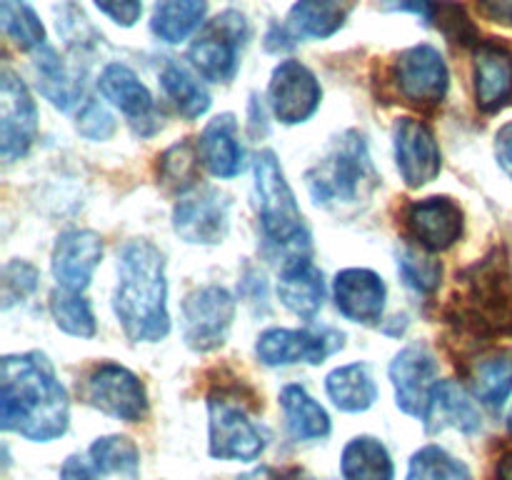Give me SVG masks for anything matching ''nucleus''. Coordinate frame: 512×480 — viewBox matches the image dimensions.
I'll return each instance as SVG.
<instances>
[{
  "label": "nucleus",
  "instance_id": "4468645a",
  "mask_svg": "<svg viewBox=\"0 0 512 480\" xmlns=\"http://www.w3.org/2000/svg\"><path fill=\"white\" fill-rule=\"evenodd\" d=\"M268 98L280 123L298 125L313 118L315 110L320 108L323 90L308 65H303L300 60H283L273 70Z\"/></svg>",
  "mask_w": 512,
  "mask_h": 480
},
{
  "label": "nucleus",
  "instance_id": "9d476101",
  "mask_svg": "<svg viewBox=\"0 0 512 480\" xmlns=\"http://www.w3.org/2000/svg\"><path fill=\"white\" fill-rule=\"evenodd\" d=\"M393 80L405 103L435 108L448 93L450 73L440 50H435L433 45H413L395 60Z\"/></svg>",
  "mask_w": 512,
  "mask_h": 480
},
{
  "label": "nucleus",
  "instance_id": "f3484780",
  "mask_svg": "<svg viewBox=\"0 0 512 480\" xmlns=\"http://www.w3.org/2000/svg\"><path fill=\"white\" fill-rule=\"evenodd\" d=\"M410 235L430 253L453 248L463 235V210L450 198H425L405 210Z\"/></svg>",
  "mask_w": 512,
  "mask_h": 480
},
{
  "label": "nucleus",
  "instance_id": "dca6fc26",
  "mask_svg": "<svg viewBox=\"0 0 512 480\" xmlns=\"http://www.w3.org/2000/svg\"><path fill=\"white\" fill-rule=\"evenodd\" d=\"M395 163L408 188L433 183L443 168V153L435 133L418 118H400L395 125Z\"/></svg>",
  "mask_w": 512,
  "mask_h": 480
},
{
  "label": "nucleus",
  "instance_id": "20e7f679",
  "mask_svg": "<svg viewBox=\"0 0 512 480\" xmlns=\"http://www.w3.org/2000/svg\"><path fill=\"white\" fill-rule=\"evenodd\" d=\"M315 205L328 210L353 208L378 188V173L370 160L365 138L355 130L345 133L328 155L305 175Z\"/></svg>",
  "mask_w": 512,
  "mask_h": 480
},
{
  "label": "nucleus",
  "instance_id": "e433bc0d",
  "mask_svg": "<svg viewBox=\"0 0 512 480\" xmlns=\"http://www.w3.org/2000/svg\"><path fill=\"white\" fill-rule=\"evenodd\" d=\"M198 165V145L175 143L173 148L165 150L163 158H160V180L165 183V188L185 193V190L193 188L195 180H198Z\"/></svg>",
  "mask_w": 512,
  "mask_h": 480
},
{
  "label": "nucleus",
  "instance_id": "09e8293b",
  "mask_svg": "<svg viewBox=\"0 0 512 480\" xmlns=\"http://www.w3.org/2000/svg\"><path fill=\"white\" fill-rule=\"evenodd\" d=\"M278 480H310V478H305V473H300V470H290V473H285L283 478Z\"/></svg>",
  "mask_w": 512,
  "mask_h": 480
},
{
  "label": "nucleus",
  "instance_id": "f704fd0d",
  "mask_svg": "<svg viewBox=\"0 0 512 480\" xmlns=\"http://www.w3.org/2000/svg\"><path fill=\"white\" fill-rule=\"evenodd\" d=\"M50 313H53L55 325L63 333L73 338H93L95 335V315L88 300L73 290H53L50 295Z\"/></svg>",
  "mask_w": 512,
  "mask_h": 480
},
{
  "label": "nucleus",
  "instance_id": "2f4dec72",
  "mask_svg": "<svg viewBox=\"0 0 512 480\" xmlns=\"http://www.w3.org/2000/svg\"><path fill=\"white\" fill-rule=\"evenodd\" d=\"M88 458L93 460L95 470L100 475H123L135 480L140 473V453L135 443L125 435H105L98 438L88 450Z\"/></svg>",
  "mask_w": 512,
  "mask_h": 480
},
{
  "label": "nucleus",
  "instance_id": "1a4fd4ad",
  "mask_svg": "<svg viewBox=\"0 0 512 480\" xmlns=\"http://www.w3.org/2000/svg\"><path fill=\"white\" fill-rule=\"evenodd\" d=\"M85 403L110 418L138 423L148 413V395L135 373L118 363H100L90 370L83 385Z\"/></svg>",
  "mask_w": 512,
  "mask_h": 480
},
{
  "label": "nucleus",
  "instance_id": "de8ad7c7",
  "mask_svg": "<svg viewBox=\"0 0 512 480\" xmlns=\"http://www.w3.org/2000/svg\"><path fill=\"white\" fill-rule=\"evenodd\" d=\"M498 480H512V450H508V453L503 455V458L498 460Z\"/></svg>",
  "mask_w": 512,
  "mask_h": 480
},
{
  "label": "nucleus",
  "instance_id": "ea45409f",
  "mask_svg": "<svg viewBox=\"0 0 512 480\" xmlns=\"http://www.w3.org/2000/svg\"><path fill=\"white\" fill-rule=\"evenodd\" d=\"M435 20H438V28L448 35L453 43H473L478 38L473 23L465 15L463 5L458 3H443L435 10Z\"/></svg>",
  "mask_w": 512,
  "mask_h": 480
},
{
  "label": "nucleus",
  "instance_id": "3c124183",
  "mask_svg": "<svg viewBox=\"0 0 512 480\" xmlns=\"http://www.w3.org/2000/svg\"><path fill=\"white\" fill-rule=\"evenodd\" d=\"M243 480H250V475H248V478H243Z\"/></svg>",
  "mask_w": 512,
  "mask_h": 480
},
{
  "label": "nucleus",
  "instance_id": "7c9ffc66",
  "mask_svg": "<svg viewBox=\"0 0 512 480\" xmlns=\"http://www.w3.org/2000/svg\"><path fill=\"white\" fill-rule=\"evenodd\" d=\"M33 70L35 78H38L40 93H43L55 108L68 110L70 105L78 100L80 85L70 78L68 68H65L63 60L58 58V53H55L53 48H48V45L38 48L33 60Z\"/></svg>",
  "mask_w": 512,
  "mask_h": 480
},
{
  "label": "nucleus",
  "instance_id": "c756f323",
  "mask_svg": "<svg viewBox=\"0 0 512 480\" xmlns=\"http://www.w3.org/2000/svg\"><path fill=\"white\" fill-rule=\"evenodd\" d=\"M473 390L488 408H503L512 393V350L485 355L473 368Z\"/></svg>",
  "mask_w": 512,
  "mask_h": 480
},
{
  "label": "nucleus",
  "instance_id": "49530a36",
  "mask_svg": "<svg viewBox=\"0 0 512 480\" xmlns=\"http://www.w3.org/2000/svg\"><path fill=\"white\" fill-rule=\"evenodd\" d=\"M495 158H498L500 168L512 178V123L503 125L495 135Z\"/></svg>",
  "mask_w": 512,
  "mask_h": 480
},
{
  "label": "nucleus",
  "instance_id": "37998d69",
  "mask_svg": "<svg viewBox=\"0 0 512 480\" xmlns=\"http://www.w3.org/2000/svg\"><path fill=\"white\" fill-rule=\"evenodd\" d=\"M103 475L95 470L88 455H70L60 468V480H100Z\"/></svg>",
  "mask_w": 512,
  "mask_h": 480
},
{
  "label": "nucleus",
  "instance_id": "2eb2a0df",
  "mask_svg": "<svg viewBox=\"0 0 512 480\" xmlns=\"http://www.w3.org/2000/svg\"><path fill=\"white\" fill-rule=\"evenodd\" d=\"M230 200L218 188H200L173 210V228L185 243L218 245L228 235Z\"/></svg>",
  "mask_w": 512,
  "mask_h": 480
},
{
  "label": "nucleus",
  "instance_id": "39448f33",
  "mask_svg": "<svg viewBox=\"0 0 512 480\" xmlns=\"http://www.w3.org/2000/svg\"><path fill=\"white\" fill-rule=\"evenodd\" d=\"M253 170L260 225H263L265 238L278 248L293 253V258H300L310 245V233L273 150L258 153Z\"/></svg>",
  "mask_w": 512,
  "mask_h": 480
},
{
  "label": "nucleus",
  "instance_id": "ddd939ff",
  "mask_svg": "<svg viewBox=\"0 0 512 480\" xmlns=\"http://www.w3.org/2000/svg\"><path fill=\"white\" fill-rule=\"evenodd\" d=\"M338 348H343V335L335 330L270 328L255 343L260 363L270 365V368L295 363L320 365Z\"/></svg>",
  "mask_w": 512,
  "mask_h": 480
},
{
  "label": "nucleus",
  "instance_id": "7ed1b4c3",
  "mask_svg": "<svg viewBox=\"0 0 512 480\" xmlns=\"http://www.w3.org/2000/svg\"><path fill=\"white\" fill-rule=\"evenodd\" d=\"M455 320L480 338L512 335V268L505 253L493 250L465 270Z\"/></svg>",
  "mask_w": 512,
  "mask_h": 480
},
{
  "label": "nucleus",
  "instance_id": "b1692460",
  "mask_svg": "<svg viewBox=\"0 0 512 480\" xmlns=\"http://www.w3.org/2000/svg\"><path fill=\"white\" fill-rule=\"evenodd\" d=\"M425 423H428V430H433V433L443 428H455L460 433L470 435L480 430V413L475 410L473 400L465 395V390L455 380H440L435 385L433 403H430Z\"/></svg>",
  "mask_w": 512,
  "mask_h": 480
},
{
  "label": "nucleus",
  "instance_id": "cd10ccee",
  "mask_svg": "<svg viewBox=\"0 0 512 480\" xmlns=\"http://www.w3.org/2000/svg\"><path fill=\"white\" fill-rule=\"evenodd\" d=\"M340 470L345 480H393L395 465L388 448L373 435H358L340 455Z\"/></svg>",
  "mask_w": 512,
  "mask_h": 480
},
{
  "label": "nucleus",
  "instance_id": "58836bf2",
  "mask_svg": "<svg viewBox=\"0 0 512 480\" xmlns=\"http://www.w3.org/2000/svg\"><path fill=\"white\" fill-rule=\"evenodd\" d=\"M40 273L25 260H13L3 268V308L28 298L38 288Z\"/></svg>",
  "mask_w": 512,
  "mask_h": 480
},
{
  "label": "nucleus",
  "instance_id": "c9c22d12",
  "mask_svg": "<svg viewBox=\"0 0 512 480\" xmlns=\"http://www.w3.org/2000/svg\"><path fill=\"white\" fill-rule=\"evenodd\" d=\"M405 480H473L468 465L440 445H425L410 458Z\"/></svg>",
  "mask_w": 512,
  "mask_h": 480
},
{
  "label": "nucleus",
  "instance_id": "6ab92c4d",
  "mask_svg": "<svg viewBox=\"0 0 512 480\" xmlns=\"http://www.w3.org/2000/svg\"><path fill=\"white\" fill-rule=\"evenodd\" d=\"M335 305L353 323L373 325L383 318L385 290L383 278L368 268H348L338 273L333 285Z\"/></svg>",
  "mask_w": 512,
  "mask_h": 480
},
{
  "label": "nucleus",
  "instance_id": "aec40b11",
  "mask_svg": "<svg viewBox=\"0 0 512 480\" xmlns=\"http://www.w3.org/2000/svg\"><path fill=\"white\" fill-rule=\"evenodd\" d=\"M98 88L105 100H110L120 113L128 115V120L133 123V128L138 130V133H153V128L148 125L155 120L153 95H150V90L140 83L138 75H135L128 65L110 63L108 68L100 73Z\"/></svg>",
  "mask_w": 512,
  "mask_h": 480
},
{
  "label": "nucleus",
  "instance_id": "f8f14e48",
  "mask_svg": "<svg viewBox=\"0 0 512 480\" xmlns=\"http://www.w3.org/2000/svg\"><path fill=\"white\" fill-rule=\"evenodd\" d=\"M438 363L425 345H408L400 350L390 363V380L395 388V403L403 413L413 418H428L430 403H433Z\"/></svg>",
  "mask_w": 512,
  "mask_h": 480
},
{
  "label": "nucleus",
  "instance_id": "a18cd8bd",
  "mask_svg": "<svg viewBox=\"0 0 512 480\" xmlns=\"http://www.w3.org/2000/svg\"><path fill=\"white\" fill-rule=\"evenodd\" d=\"M478 10L490 23L512 28V0H478Z\"/></svg>",
  "mask_w": 512,
  "mask_h": 480
},
{
  "label": "nucleus",
  "instance_id": "4c0bfd02",
  "mask_svg": "<svg viewBox=\"0 0 512 480\" xmlns=\"http://www.w3.org/2000/svg\"><path fill=\"white\" fill-rule=\"evenodd\" d=\"M398 270L405 283L418 290V293H433V290H438L440 278H443L440 260L423 253V250L408 248V245L398 250Z\"/></svg>",
  "mask_w": 512,
  "mask_h": 480
},
{
  "label": "nucleus",
  "instance_id": "a878e982",
  "mask_svg": "<svg viewBox=\"0 0 512 480\" xmlns=\"http://www.w3.org/2000/svg\"><path fill=\"white\" fill-rule=\"evenodd\" d=\"M345 23L343 0H298L290 8L283 33L288 40L330 38Z\"/></svg>",
  "mask_w": 512,
  "mask_h": 480
},
{
  "label": "nucleus",
  "instance_id": "0eeeda50",
  "mask_svg": "<svg viewBox=\"0 0 512 480\" xmlns=\"http://www.w3.org/2000/svg\"><path fill=\"white\" fill-rule=\"evenodd\" d=\"M235 318V300L220 285H205L183 300V340L195 353H210L220 348L230 333Z\"/></svg>",
  "mask_w": 512,
  "mask_h": 480
},
{
  "label": "nucleus",
  "instance_id": "473e14b6",
  "mask_svg": "<svg viewBox=\"0 0 512 480\" xmlns=\"http://www.w3.org/2000/svg\"><path fill=\"white\" fill-rule=\"evenodd\" d=\"M0 25L20 50H38L45 45L43 23L25 0H0Z\"/></svg>",
  "mask_w": 512,
  "mask_h": 480
},
{
  "label": "nucleus",
  "instance_id": "a211bd4d",
  "mask_svg": "<svg viewBox=\"0 0 512 480\" xmlns=\"http://www.w3.org/2000/svg\"><path fill=\"white\" fill-rule=\"evenodd\" d=\"M100 258H103V240L93 230H65L53 250L55 280L60 288L80 293L88 288Z\"/></svg>",
  "mask_w": 512,
  "mask_h": 480
},
{
  "label": "nucleus",
  "instance_id": "bb28decb",
  "mask_svg": "<svg viewBox=\"0 0 512 480\" xmlns=\"http://www.w3.org/2000/svg\"><path fill=\"white\" fill-rule=\"evenodd\" d=\"M325 390H328L335 408L345 410V413H365L378 400V385H375L368 365L363 363L335 368L325 380Z\"/></svg>",
  "mask_w": 512,
  "mask_h": 480
},
{
  "label": "nucleus",
  "instance_id": "79ce46f5",
  "mask_svg": "<svg viewBox=\"0 0 512 480\" xmlns=\"http://www.w3.org/2000/svg\"><path fill=\"white\" fill-rule=\"evenodd\" d=\"M98 10L103 15H108L113 23L123 25V28H130L140 20V13H143V0H95Z\"/></svg>",
  "mask_w": 512,
  "mask_h": 480
},
{
  "label": "nucleus",
  "instance_id": "412c9836",
  "mask_svg": "<svg viewBox=\"0 0 512 480\" xmlns=\"http://www.w3.org/2000/svg\"><path fill=\"white\" fill-rule=\"evenodd\" d=\"M475 100L483 113H498L512 103V53L500 43L475 50Z\"/></svg>",
  "mask_w": 512,
  "mask_h": 480
},
{
  "label": "nucleus",
  "instance_id": "6e6552de",
  "mask_svg": "<svg viewBox=\"0 0 512 480\" xmlns=\"http://www.w3.org/2000/svg\"><path fill=\"white\" fill-rule=\"evenodd\" d=\"M210 408V455L218 460H258L265 450V435L248 418L245 408L225 393H213Z\"/></svg>",
  "mask_w": 512,
  "mask_h": 480
},
{
  "label": "nucleus",
  "instance_id": "f257e3e1",
  "mask_svg": "<svg viewBox=\"0 0 512 480\" xmlns=\"http://www.w3.org/2000/svg\"><path fill=\"white\" fill-rule=\"evenodd\" d=\"M68 393L43 353L5 355L0 363V425L33 443H50L68 430Z\"/></svg>",
  "mask_w": 512,
  "mask_h": 480
},
{
  "label": "nucleus",
  "instance_id": "72a5a7b5",
  "mask_svg": "<svg viewBox=\"0 0 512 480\" xmlns=\"http://www.w3.org/2000/svg\"><path fill=\"white\" fill-rule=\"evenodd\" d=\"M160 83H163L165 93L173 100L175 108L180 110V115H185L188 120H195L203 113H208V90H205L185 68H180V65H168V68L163 70V75H160Z\"/></svg>",
  "mask_w": 512,
  "mask_h": 480
},
{
  "label": "nucleus",
  "instance_id": "c03bdc74",
  "mask_svg": "<svg viewBox=\"0 0 512 480\" xmlns=\"http://www.w3.org/2000/svg\"><path fill=\"white\" fill-rule=\"evenodd\" d=\"M383 10L390 13H415L423 23L435 20V3L433 0H383Z\"/></svg>",
  "mask_w": 512,
  "mask_h": 480
},
{
  "label": "nucleus",
  "instance_id": "9b49d317",
  "mask_svg": "<svg viewBox=\"0 0 512 480\" xmlns=\"http://www.w3.org/2000/svg\"><path fill=\"white\" fill-rule=\"evenodd\" d=\"M38 135V108L13 70L0 73V155L5 163L23 158Z\"/></svg>",
  "mask_w": 512,
  "mask_h": 480
},
{
  "label": "nucleus",
  "instance_id": "8fccbe9b",
  "mask_svg": "<svg viewBox=\"0 0 512 480\" xmlns=\"http://www.w3.org/2000/svg\"><path fill=\"white\" fill-rule=\"evenodd\" d=\"M510 428H512V413H510Z\"/></svg>",
  "mask_w": 512,
  "mask_h": 480
},
{
  "label": "nucleus",
  "instance_id": "393cba45",
  "mask_svg": "<svg viewBox=\"0 0 512 480\" xmlns=\"http://www.w3.org/2000/svg\"><path fill=\"white\" fill-rule=\"evenodd\" d=\"M280 405L285 413L290 438L298 443L323 440L330 435V418L323 405L300 385H285L280 393Z\"/></svg>",
  "mask_w": 512,
  "mask_h": 480
},
{
  "label": "nucleus",
  "instance_id": "f03ea898",
  "mask_svg": "<svg viewBox=\"0 0 512 480\" xmlns=\"http://www.w3.org/2000/svg\"><path fill=\"white\" fill-rule=\"evenodd\" d=\"M113 310L133 343H158L168 335L165 260L148 240H130L120 250Z\"/></svg>",
  "mask_w": 512,
  "mask_h": 480
},
{
  "label": "nucleus",
  "instance_id": "a19ab883",
  "mask_svg": "<svg viewBox=\"0 0 512 480\" xmlns=\"http://www.w3.org/2000/svg\"><path fill=\"white\" fill-rule=\"evenodd\" d=\"M78 133L88 140H108L115 133V120L98 100H85L78 113Z\"/></svg>",
  "mask_w": 512,
  "mask_h": 480
},
{
  "label": "nucleus",
  "instance_id": "c85d7f7f",
  "mask_svg": "<svg viewBox=\"0 0 512 480\" xmlns=\"http://www.w3.org/2000/svg\"><path fill=\"white\" fill-rule=\"evenodd\" d=\"M205 0H155L150 28L163 43H183L205 18Z\"/></svg>",
  "mask_w": 512,
  "mask_h": 480
},
{
  "label": "nucleus",
  "instance_id": "4be33fe9",
  "mask_svg": "<svg viewBox=\"0 0 512 480\" xmlns=\"http://www.w3.org/2000/svg\"><path fill=\"white\" fill-rule=\"evenodd\" d=\"M198 153L215 178H235L245 168V150L238 140V123L233 115L223 113L205 125Z\"/></svg>",
  "mask_w": 512,
  "mask_h": 480
},
{
  "label": "nucleus",
  "instance_id": "5701e85b",
  "mask_svg": "<svg viewBox=\"0 0 512 480\" xmlns=\"http://www.w3.org/2000/svg\"><path fill=\"white\" fill-rule=\"evenodd\" d=\"M278 295L285 308L295 313L298 318H315L323 308L325 300V283L323 273L310 263L308 258H290L285 263L283 273L278 280Z\"/></svg>",
  "mask_w": 512,
  "mask_h": 480
},
{
  "label": "nucleus",
  "instance_id": "423d86ee",
  "mask_svg": "<svg viewBox=\"0 0 512 480\" xmlns=\"http://www.w3.org/2000/svg\"><path fill=\"white\" fill-rule=\"evenodd\" d=\"M248 40V23L238 10H225L203 25L190 45V60L203 78L213 83H230L238 73L240 48Z\"/></svg>",
  "mask_w": 512,
  "mask_h": 480
}]
</instances>
